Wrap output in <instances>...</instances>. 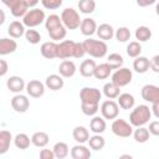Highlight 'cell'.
I'll return each mask as SVG.
<instances>
[{
    "mask_svg": "<svg viewBox=\"0 0 159 159\" xmlns=\"http://www.w3.org/2000/svg\"><path fill=\"white\" fill-rule=\"evenodd\" d=\"M102 98V92L96 87H83L80 91L81 111L84 116L93 117L99 109V101Z\"/></svg>",
    "mask_w": 159,
    "mask_h": 159,
    "instance_id": "obj_1",
    "label": "cell"
},
{
    "mask_svg": "<svg viewBox=\"0 0 159 159\" xmlns=\"http://www.w3.org/2000/svg\"><path fill=\"white\" fill-rule=\"evenodd\" d=\"M45 27L47 30V34L52 41H60L63 40L67 35V29L63 25L61 16L56 14H51L45 20Z\"/></svg>",
    "mask_w": 159,
    "mask_h": 159,
    "instance_id": "obj_2",
    "label": "cell"
},
{
    "mask_svg": "<svg viewBox=\"0 0 159 159\" xmlns=\"http://www.w3.org/2000/svg\"><path fill=\"white\" fill-rule=\"evenodd\" d=\"M152 118V108L147 104H139L134 107L129 114V123L133 127H142L149 122Z\"/></svg>",
    "mask_w": 159,
    "mask_h": 159,
    "instance_id": "obj_3",
    "label": "cell"
},
{
    "mask_svg": "<svg viewBox=\"0 0 159 159\" xmlns=\"http://www.w3.org/2000/svg\"><path fill=\"white\" fill-rule=\"evenodd\" d=\"M83 47L87 55L93 58H102L107 55L108 46L103 40H94V39H86L83 42Z\"/></svg>",
    "mask_w": 159,
    "mask_h": 159,
    "instance_id": "obj_4",
    "label": "cell"
},
{
    "mask_svg": "<svg viewBox=\"0 0 159 159\" xmlns=\"http://www.w3.org/2000/svg\"><path fill=\"white\" fill-rule=\"evenodd\" d=\"M61 20L67 30H76L80 27L82 19L80 17V14L73 7H66L61 12Z\"/></svg>",
    "mask_w": 159,
    "mask_h": 159,
    "instance_id": "obj_5",
    "label": "cell"
},
{
    "mask_svg": "<svg viewBox=\"0 0 159 159\" xmlns=\"http://www.w3.org/2000/svg\"><path fill=\"white\" fill-rule=\"evenodd\" d=\"M45 20H46L45 11L41 10V9H37V7H32L22 17L24 25L27 26L29 29H32V27H36V26L41 25L42 22H45Z\"/></svg>",
    "mask_w": 159,
    "mask_h": 159,
    "instance_id": "obj_6",
    "label": "cell"
},
{
    "mask_svg": "<svg viewBox=\"0 0 159 159\" xmlns=\"http://www.w3.org/2000/svg\"><path fill=\"white\" fill-rule=\"evenodd\" d=\"M112 133L119 138H128L133 134V125L122 118H116L111 125Z\"/></svg>",
    "mask_w": 159,
    "mask_h": 159,
    "instance_id": "obj_7",
    "label": "cell"
},
{
    "mask_svg": "<svg viewBox=\"0 0 159 159\" xmlns=\"http://www.w3.org/2000/svg\"><path fill=\"white\" fill-rule=\"evenodd\" d=\"M132 80H133V72L127 67H120L112 73V82L116 83L118 87L128 86L132 82Z\"/></svg>",
    "mask_w": 159,
    "mask_h": 159,
    "instance_id": "obj_8",
    "label": "cell"
},
{
    "mask_svg": "<svg viewBox=\"0 0 159 159\" xmlns=\"http://www.w3.org/2000/svg\"><path fill=\"white\" fill-rule=\"evenodd\" d=\"M1 2L10 9L14 17H24L30 9L25 0H1Z\"/></svg>",
    "mask_w": 159,
    "mask_h": 159,
    "instance_id": "obj_9",
    "label": "cell"
},
{
    "mask_svg": "<svg viewBox=\"0 0 159 159\" xmlns=\"http://www.w3.org/2000/svg\"><path fill=\"white\" fill-rule=\"evenodd\" d=\"M119 104L113 99L103 101L101 104V113L104 119H116L119 114Z\"/></svg>",
    "mask_w": 159,
    "mask_h": 159,
    "instance_id": "obj_10",
    "label": "cell"
},
{
    "mask_svg": "<svg viewBox=\"0 0 159 159\" xmlns=\"http://www.w3.org/2000/svg\"><path fill=\"white\" fill-rule=\"evenodd\" d=\"M75 46H76V42L72 41V40H63V41H61L58 43V47H57V58L67 60V58L73 57Z\"/></svg>",
    "mask_w": 159,
    "mask_h": 159,
    "instance_id": "obj_11",
    "label": "cell"
},
{
    "mask_svg": "<svg viewBox=\"0 0 159 159\" xmlns=\"http://www.w3.org/2000/svg\"><path fill=\"white\" fill-rule=\"evenodd\" d=\"M140 94H142V98L145 102H149L152 104L159 102V87L155 86V84H145V86H143L142 91H140Z\"/></svg>",
    "mask_w": 159,
    "mask_h": 159,
    "instance_id": "obj_12",
    "label": "cell"
},
{
    "mask_svg": "<svg viewBox=\"0 0 159 159\" xmlns=\"http://www.w3.org/2000/svg\"><path fill=\"white\" fill-rule=\"evenodd\" d=\"M11 107L16 113H25L30 108V101L26 96L21 93H16L11 98Z\"/></svg>",
    "mask_w": 159,
    "mask_h": 159,
    "instance_id": "obj_13",
    "label": "cell"
},
{
    "mask_svg": "<svg viewBox=\"0 0 159 159\" xmlns=\"http://www.w3.org/2000/svg\"><path fill=\"white\" fill-rule=\"evenodd\" d=\"M45 87L46 84H43L41 81L39 80H31L30 82L26 83V92L30 97L32 98H40L43 96L45 93Z\"/></svg>",
    "mask_w": 159,
    "mask_h": 159,
    "instance_id": "obj_14",
    "label": "cell"
},
{
    "mask_svg": "<svg viewBox=\"0 0 159 159\" xmlns=\"http://www.w3.org/2000/svg\"><path fill=\"white\" fill-rule=\"evenodd\" d=\"M6 87L12 93H21L26 88V83L20 76H10L6 81Z\"/></svg>",
    "mask_w": 159,
    "mask_h": 159,
    "instance_id": "obj_15",
    "label": "cell"
},
{
    "mask_svg": "<svg viewBox=\"0 0 159 159\" xmlns=\"http://www.w3.org/2000/svg\"><path fill=\"white\" fill-rule=\"evenodd\" d=\"M57 47H58V43L56 41H46L41 45L40 52L45 58L53 60V58H57Z\"/></svg>",
    "mask_w": 159,
    "mask_h": 159,
    "instance_id": "obj_16",
    "label": "cell"
},
{
    "mask_svg": "<svg viewBox=\"0 0 159 159\" xmlns=\"http://www.w3.org/2000/svg\"><path fill=\"white\" fill-rule=\"evenodd\" d=\"M70 154H71L72 159H89L92 157L89 148L86 147L84 144H80V143H77L76 145L72 147Z\"/></svg>",
    "mask_w": 159,
    "mask_h": 159,
    "instance_id": "obj_17",
    "label": "cell"
},
{
    "mask_svg": "<svg viewBox=\"0 0 159 159\" xmlns=\"http://www.w3.org/2000/svg\"><path fill=\"white\" fill-rule=\"evenodd\" d=\"M77 68H76V65L73 61H70V60H63L60 66H58V73L63 77V78H71L75 76Z\"/></svg>",
    "mask_w": 159,
    "mask_h": 159,
    "instance_id": "obj_18",
    "label": "cell"
},
{
    "mask_svg": "<svg viewBox=\"0 0 159 159\" xmlns=\"http://www.w3.org/2000/svg\"><path fill=\"white\" fill-rule=\"evenodd\" d=\"M45 84L47 88H50L51 91H60L65 86V81H63V77L58 73H53V75H50L46 77V81H45Z\"/></svg>",
    "mask_w": 159,
    "mask_h": 159,
    "instance_id": "obj_19",
    "label": "cell"
},
{
    "mask_svg": "<svg viewBox=\"0 0 159 159\" xmlns=\"http://www.w3.org/2000/svg\"><path fill=\"white\" fill-rule=\"evenodd\" d=\"M97 22L91 19V17H84L82 19V22L80 25V30H81V34L84 35V36H92L93 34H96L97 31Z\"/></svg>",
    "mask_w": 159,
    "mask_h": 159,
    "instance_id": "obj_20",
    "label": "cell"
},
{
    "mask_svg": "<svg viewBox=\"0 0 159 159\" xmlns=\"http://www.w3.org/2000/svg\"><path fill=\"white\" fill-rule=\"evenodd\" d=\"M16 50H17V43H16L15 40L7 39V37L0 39V55L1 56L14 53Z\"/></svg>",
    "mask_w": 159,
    "mask_h": 159,
    "instance_id": "obj_21",
    "label": "cell"
},
{
    "mask_svg": "<svg viewBox=\"0 0 159 159\" xmlns=\"http://www.w3.org/2000/svg\"><path fill=\"white\" fill-rule=\"evenodd\" d=\"M25 32H26L25 25H24V22H20L19 20L10 22V25L7 27V34L12 39H20L21 36H25Z\"/></svg>",
    "mask_w": 159,
    "mask_h": 159,
    "instance_id": "obj_22",
    "label": "cell"
},
{
    "mask_svg": "<svg viewBox=\"0 0 159 159\" xmlns=\"http://www.w3.org/2000/svg\"><path fill=\"white\" fill-rule=\"evenodd\" d=\"M114 32L116 30L113 29L112 25L109 24H101L98 27H97V36L99 37V40H103V41H108V40H112L114 37Z\"/></svg>",
    "mask_w": 159,
    "mask_h": 159,
    "instance_id": "obj_23",
    "label": "cell"
},
{
    "mask_svg": "<svg viewBox=\"0 0 159 159\" xmlns=\"http://www.w3.org/2000/svg\"><path fill=\"white\" fill-rule=\"evenodd\" d=\"M107 128L106 124V119L103 117H98V116H93V118L89 122V130L93 132L94 134H102Z\"/></svg>",
    "mask_w": 159,
    "mask_h": 159,
    "instance_id": "obj_24",
    "label": "cell"
},
{
    "mask_svg": "<svg viewBox=\"0 0 159 159\" xmlns=\"http://www.w3.org/2000/svg\"><path fill=\"white\" fill-rule=\"evenodd\" d=\"M72 137H73V139H75L77 143L84 144V143H87L88 139H89V132H88V129H87L86 127H83V125H77V127H75L73 130H72Z\"/></svg>",
    "mask_w": 159,
    "mask_h": 159,
    "instance_id": "obj_25",
    "label": "cell"
},
{
    "mask_svg": "<svg viewBox=\"0 0 159 159\" xmlns=\"http://www.w3.org/2000/svg\"><path fill=\"white\" fill-rule=\"evenodd\" d=\"M150 68V60L145 56H138L133 61V70L137 73H145Z\"/></svg>",
    "mask_w": 159,
    "mask_h": 159,
    "instance_id": "obj_26",
    "label": "cell"
},
{
    "mask_svg": "<svg viewBox=\"0 0 159 159\" xmlns=\"http://www.w3.org/2000/svg\"><path fill=\"white\" fill-rule=\"evenodd\" d=\"M50 142V135L46 133V132H42V130H39V132H35L32 135H31V143L37 147V148H43L48 144Z\"/></svg>",
    "mask_w": 159,
    "mask_h": 159,
    "instance_id": "obj_27",
    "label": "cell"
},
{
    "mask_svg": "<svg viewBox=\"0 0 159 159\" xmlns=\"http://www.w3.org/2000/svg\"><path fill=\"white\" fill-rule=\"evenodd\" d=\"M97 67V63L94 62V60H84L81 65H80V73L82 77H92L94 75V70Z\"/></svg>",
    "mask_w": 159,
    "mask_h": 159,
    "instance_id": "obj_28",
    "label": "cell"
},
{
    "mask_svg": "<svg viewBox=\"0 0 159 159\" xmlns=\"http://www.w3.org/2000/svg\"><path fill=\"white\" fill-rule=\"evenodd\" d=\"M117 103L122 109H132L135 104V99L130 93H120L117 97Z\"/></svg>",
    "mask_w": 159,
    "mask_h": 159,
    "instance_id": "obj_29",
    "label": "cell"
},
{
    "mask_svg": "<svg viewBox=\"0 0 159 159\" xmlns=\"http://www.w3.org/2000/svg\"><path fill=\"white\" fill-rule=\"evenodd\" d=\"M103 94L108 98V99H116L119 94H120V87H118L116 83H113L112 81L111 82H107L104 86H103Z\"/></svg>",
    "mask_w": 159,
    "mask_h": 159,
    "instance_id": "obj_30",
    "label": "cell"
},
{
    "mask_svg": "<svg viewBox=\"0 0 159 159\" xmlns=\"http://www.w3.org/2000/svg\"><path fill=\"white\" fill-rule=\"evenodd\" d=\"M11 142H12L11 133L6 129H2L0 132V154H5L9 150Z\"/></svg>",
    "mask_w": 159,
    "mask_h": 159,
    "instance_id": "obj_31",
    "label": "cell"
},
{
    "mask_svg": "<svg viewBox=\"0 0 159 159\" xmlns=\"http://www.w3.org/2000/svg\"><path fill=\"white\" fill-rule=\"evenodd\" d=\"M14 144L17 149H21V150H25L30 147L31 143V138L26 134V133H17L14 138Z\"/></svg>",
    "mask_w": 159,
    "mask_h": 159,
    "instance_id": "obj_32",
    "label": "cell"
},
{
    "mask_svg": "<svg viewBox=\"0 0 159 159\" xmlns=\"http://www.w3.org/2000/svg\"><path fill=\"white\" fill-rule=\"evenodd\" d=\"M111 73H112V67H111L107 62H104V63L97 65L93 76H94L97 80H106V78H108V77L111 76Z\"/></svg>",
    "mask_w": 159,
    "mask_h": 159,
    "instance_id": "obj_33",
    "label": "cell"
},
{
    "mask_svg": "<svg viewBox=\"0 0 159 159\" xmlns=\"http://www.w3.org/2000/svg\"><path fill=\"white\" fill-rule=\"evenodd\" d=\"M87 143H88L89 148L92 150H94V152L102 150L104 148V145H106V140H104V138L101 134H93L92 137H89Z\"/></svg>",
    "mask_w": 159,
    "mask_h": 159,
    "instance_id": "obj_34",
    "label": "cell"
},
{
    "mask_svg": "<svg viewBox=\"0 0 159 159\" xmlns=\"http://www.w3.org/2000/svg\"><path fill=\"white\" fill-rule=\"evenodd\" d=\"M133 137H134V140L137 143H145L149 140V137H150V132L148 128H145L144 125L142 127H137V129L133 130Z\"/></svg>",
    "mask_w": 159,
    "mask_h": 159,
    "instance_id": "obj_35",
    "label": "cell"
},
{
    "mask_svg": "<svg viewBox=\"0 0 159 159\" xmlns=\"http://www.w3.org/2000/svg\"><path fill=\"white\" fill-rule=\"evenodd\" d=\"M53 153H55V157L57 159H65L68 154H70V149H68V145L65 143V142H57L53 148H52Z\"/></svg>",
    "mask_w": 159,
    "mask_h": 159,
    "instance_id": "obj_36",
    "label": "cell"
},
{
    "mask_svg": "<svg viewBox=\"0 0 159 159\" xmlns=\"http://www.w3.org/2000/svg\"><path fill=\"white\" fill-rule=\"evenodd\" d=\"M135 39L139 41V42H147L148 40H150L152 37V30L145 26V25H142L139 27H137L135 30Z\"/></svg>",
    "mask_w": 159,
    "mask_h": 159,
    "instance_id": "obj_37",
    "label": "cell"
},
{
    "mask_svg": "<svg viewBox=\"0 0 159 159\" xmlns=\"http://www.w3.org/2000/svg\"><path fill=\"white\" fill-rule=\"evenodd\" d=\"M107 63L112 67V70H118L120 67H123V63H124V60H123V56L117 53V52H113V53H109L108 57H107Z\"/></svg>",
    "mask_w": 159,
    "mask_h": 159,
    "instance_id": "obj_38",
    "label": "cell"
},
{
    "mask_svg": "<svg viewBox=\"0 0 159 159\" xmlns=\"http://www.w3.org/2000/svg\"><path fill=\"white\" fill-rule=\"evenodd\" d=\"M78 10L82 14H92L96 10V1L94 0H80L78 1Z\"/></svg>",
    "mask_w": 159,
    "mask_h": 159,
    "instance_id": "obj_39",
    "label": "cell"
},
{
    "mask_svg": "<svg viewBox=\"0 0 159 159\" xmlns=\"http://www.w3.org/2000/svg\"><path fill=\"white\" fill-rule=\"evenodd\" d=\"M127 55L132 58H135L138 56H140L142 53V45L139 41H130L127 46Z\"/></svg>",
    "mask_w": 159,
    "mask_h": 159,
    "instance_id": "obj_40",
    "label": "cell"
},
{
    "mask_svg": "<svg viewBox=\"0 0 159 159\" xmlns=\"http://www.w3.org/2000/svg\"><path fill=\"white\" fill-rule=\"evenodd\" d=\"M130 36H132V34H130L129 29L125 27V26L118 27L116 30V32H114V37H116V40L118 42H127V41L130 40Z\"/></svg>",
    "mask_w": 159,
    "mask_h": 159,
    "instance_id": "obj_41",
    "label": "cell"
},
{
    "mask_svg": "<svg viewBox=\"0 0 159 159\" xmlns=\"http://www.w3.org/2000/svg\"><path fill=\"white\" fill-rule=\"evenodd\" d=\"M25 39L31 45H37L41 40V34L37 31V30H34V29H29L26 30L25 32Z\"/></svg>",
    "mask_w": 159,
    "mask_h": 159,
    "instance_id": "obj_42",
    "label": "cell"
},
{
    "mask_svg": "<svg viewBox=\"0 0 159 159\" xmlns=\"http://www.w3.org/2000/svg\"><path fill=\"white\" fill-rule=\"evenodd\" d=\"M63 0H41V4L47 10H56L62 5Z\"/></svg>",
    "mask_w": 159,
    "mask_h": 159,
    "instance_id": "obj_43",
    "label": "cell"
},
{
    "mask_svg": "<svg viewBox=\"0 0 159 159\" xmlns=\"http://www.w3.org/2000/svg\"><path fill=\"white\" fill-rule=\"evenodd\" d=\"M84 55H86V51H84L83 43H82V42H76V46H75V53H73V58H82Z\"/></svg>",
    "mask_w": 159,
    "mask_h": 159,
    "instance_id": "obj_44",
    "label": "cell"
},
{
    "mask_svg": "<svg viewBox=\"0 0 159 159\" xmlns=\"http://www.w3.org/2000/svg\"><path fill=\"white\" fill-rule=\"evenodd\" d=\"M149 132L152 135H155V137H159V120H153L149 123Z\"/></svg>",
    "mask_w": 159,
    "mask_h": 159,
    "instance_id": "obj_45",
    "label": "cell"
},
{
    "mask_svg": "<svg viewBox=\"0 0 159 159\" xmlns=\"http://www.w3.org/2000/svg\"><path fill=\"white\" fill-rule=\"evenodd\" d=\"M150 70L155 73H159V55H154L150 58Z\"/></svg>",
    "mask_w": 159,
    "mask_h": 159,
    "instance_id": "obj_46",
    "label": "cell"
},
{
    "mask_svg": "<svg viewBox=\"0 0 159 159\" xmlns=\"http://www.w3.org/2000/svg\"><path fill=\"white\" fill-rule=\"evenodd\" d=\"M40 158L41 159H55V153L51 149H41L40 152Z\"/></svg>",
    "mask_w": 159,
    "mask_h": 159,
    "instance_id": "obj_47",
    "label": "cell"
},
{
    "mask_svg": "<svg viewBox=\"0 0 159 159\" xmlns=\"http://www.w3.org/2000/svg\"><path fill=\"white\" fill-rule=\"evenodd\" d=\"M7 70H9L7 62L5 60H0V76L4 77L6 75V72H7Z\"/></svg>",
    "mask_w": 159,
    "mask_h": 159,
    "instance_id": "obj_48",
    "label": "cell"
},
{
    "mask_svg": "<svg viewBox=\"0 0 159 159\" xmlns=\"http://www.w3.org/2000/svg\"><path fill=\"white\" fill-rule=\"evenodd\" d=\"M135 2L140 7H147V6H150V5L155 4L157 0H135Z\"/></svg>",
    "mask_w": 159,
    "mask_h": 159,
    "instance_id": "obj_49",
    "label": "cell"
},
{
    "mask_svg": "<svg viewBox=\"0 0 159 159\" xmlns=\"http://www.w3.org/2000/svg\"><path fill=\"white\" fill-rule=\"evenodd\" d=\"M152 114H154V117L159 119V102L152 104Z\"/></svg>",
    "mask_w": 159,
    "mask_h": 159,
    "instance_id": "obj_50",
    "label": "cell"
},
{
    "mask_svg": "<svg viewBox=\"0 0 159 159\" xmlns=\"http://www.w3.org/2000/svg\"><path fill=\"white\" fill-rule=\"evenodd\" d=\"M39 1H41V0H25V2L27 4V6L31 7V9L35 7V6L39 4Z\"/></svg>",
    "mask_w": 159,
    "mask_h": 159,
    "instance_id": "obj_51",
    "label": "cell"
},
{
    "mask_svg": "<svg viewBox=\"0 0 159 159\" xmlns=\"http://www.w3.org/2000/svg\"><path fill=\"white\" fill-rule=\"evenodd\" d=\"M0 14H1V19H0V25H2L5 22V14H4V10H0Z\"/></svg>",
    "mask_w": 159,
    "mask_h": 159,
    "instance_id": "obj_52",
    "label": "cell"
},
{
    "mask_svg": "<svg viewBox=\"0 0 159 159\" xmlns=\"http://www.w3.org/2000/svg\"><path fill=\"white\" fill-rule=\"evenodd\" d=\"M155 14L159 16V1L157 2V5H155Z\"/></svg>",
    "mask_w": 159,
    "mask_h": 159,
    "instance_id": "obj_53",
    "label": "cell"
},
{
    "mask_svg": "<svg viewBox=\"0 0 159 159\" xmlns=\"http://www.w3.org/2000/svg\"><path fill=\"white\" fill-rule=\"evenodd\" d=\"M120 158H129V159H130L132 155H120Z\"/></svg>",
    "mask_w": 159,
    "mask_h": 159,
    "instance_id": "obj_54",
    "label": "cell"
}]
</instances>
